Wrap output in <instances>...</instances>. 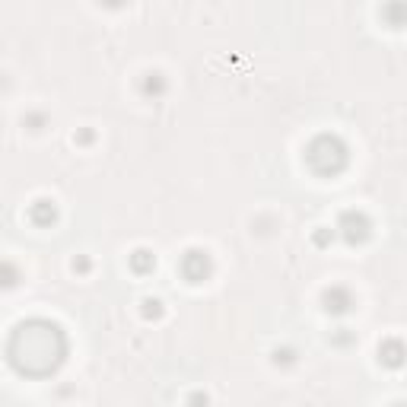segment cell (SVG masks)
<instances>
[{
    "label": "cell",
    "instance_id": "4",
    "mask_svg": "<svg viewBox=\"0 0 407 407\" xmlns=\"http://www.w3.org/2000/svg\"><path fill=\"white\" fill-rule=\"evenodd\" d=\"M347 293L344 290H334V293H328V309L331 312H347Z\"/></svg>",
    "mask_w": 407,
    "mask_h": 407
},
{
    "label": "cell",
    "instance_id": "3",
    "mask_svg": "<svg viewBox=\"0 0 407 407\" xmlns=\"http://www.w3.org/2000/svg\"><path fill=\"white\" fill-rule=\"evenodd\" d=\"M207 255H201V252H191L185 258V274H188V280H201L204 274H207Z\"/></svg>",
    "mask_w": 407,
    "mask_h": 407
},
{
    "label": "cell",
    "instance_id": "5",
    "mask_svg": "<svg viewBox=\"0 0 407 407\" xmlns=\"http://www.w3.org/2000/svg\"><path fill=\"white\" fill-rule=\"evenodd\" d=\"M401 356H404L401 344H388V347H382V359L388 366H398V363H401Z\"/></svg>",
    "mask_w": 407,
    "mask_h": 407
},
{
    "label": "cell",
    "instance_id": "6",
    "mask_svg": "<svg viewBox=\"0 0 407 407\" xmlns=\"http://www.w3.org/2000/svg\"><path fill=\"white\" fill-rule=\"evenodd\" d=\"M32 213H36V220H45V216H51V220H54V207H51V210H45V207H36V210H32Z\"/></svg>",
    "mask_w": 407,
    "mask_h": 407
},
{
    "label": "cell",
    "instance_id": "1",
    "mask_svg": "<svg viewBox=\"0 0 407 407\" xmlns=\"http://www.w3.org/2000/svg\"><path fill=\"white\" fill-rule=\"evenodd\" d=\"M309 162L312 169H318V172H337V169H344V162H347V150H344L341 140L334 137H318L315 144L309 147Z\"/></svg>",
    "mask_w": 407,
    "mask_h": 407
},
{
    "label": "cell",
    "instance_id": "7",
    "mask_svg": "<svg viewBox=\"0 0 407 407\" xmlns=\"http://www.w3.org/2000/svg\"><path fill=\"white\" fill-rule=\"evenodd\" d=\"M398 407H404V404H398Z\"/></svg>",
    "mask_w": 407,
    "mask_h": 407
},
{
    "label": "cell",
    "instance_id": "2",
    "mask_svg": "<svg viewBox=\"0 0 407 407\" xmlns=\"http://www.w3.org/2000/svg\"><path fill=\"white\" fill-rule=\"evenodd\" d=\"M344 233H347V239L350 242H363L366 236H369V223H366V216L363 213H347L344 216Z\"/></svg>",
    "mask_w": 407,
    "mask_h": 407
}]
</instances>
